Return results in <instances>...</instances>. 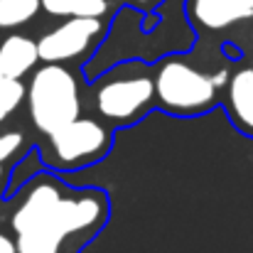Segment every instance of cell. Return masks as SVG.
I'll return each mask as SVG.
<instances>
[{
  "label": "cell",
  "mask_w": 253,
  "mask_h": 253,
  "mask_svg": "<svg viewBox=\"0 0 253 253\" xmlns=\"http://www.w3.org/2000/svg\"><path fill=\"white\" fill-rule=\"evenodd\" d=\"M108 216L103 192L59 184L52 177H37L10 216L17 253H62L74 236L93 234Z\"/></svg>",
  "instance_id": "cell-1"
},
{
  "label": "cell",
  "mask_w": 253,
  "mask_h": 253,
  "mask_svg": "<svg viewBox=\"0 0 253 253\" xmlns=\"http://www.w3.org/2000/svg\"><path fill=\"white\" fill-rule=\"evenodd\" d=\"M42 10L52 17H103L108 0H42Z\"/></svg>",
  "instance_id": "cell-10"
},
{
  "label": "cell",
  "mask_w": 253,
  "mask_h": 253,
  "mask_svg": "<svg viewBox=\"0 0 253 253\" xmlns=\"http://www.w3.org/2000/svg\"><path fill=\"white\" fill-rule=\"evenodd\" d=\"M236 2H241L246 10H251V12H253V0H236Z\"/></svg>",
  "instance_id": "cell-15"
},
{
  "label": "cell",
  "mask_w": 253,
  "mask_h": 253,
  "mask_svg": "<svg viewBox=\"0 0 253 253\" xmlns=\"http://www.w3.org/2000/svg\"><path fill=\"white\" fill-rule=\"evenodd\" d=\"M155 98V82L148 74H116L96 88V108L113 123L140 118Z\"/></svg>",
  "instance_id": "cell-5"
},
{
  "label": "cell",
  "mask_w": 253,
  "mask_h": 253,
  "mask_svg": "<svg viewBox=\"0 0 253 253\" xmlns=\"http://www.w3.org/2000/svg\"><path fill=\"white\" fill-rule=\"evenodd\" d=\"M42 7V0H0V30L27 25Z\"/></svg>",
  "instance_id": "cell-11"
},
{
  "label": "cell",
  "mask_w": 253,
  "mask_h": 253,
  "mask_svg": "<svg viewBox=\"0 0 253 253\" xmlns=\"http://www.w3.org/2000/svg\"><path fill=\"white\" fill-rule=\"evenodd\" d=\"M0 253H17L15 239H10V236L2 234V231H0Z\"/></svg>",
  "instance_id": "cell-14"
},
{
  "label": "cell",
  "mask_w": 253,
  "mask_h": 253,
  "mask_svg": "<svg viewBox=\"0 0 253 253\" xmlns=\"http://www.w3.org/2000/svg\"><path fill=\"white\" fill-rule=\"evenodd\" d=\"M40 62L37 42L27 35H7L0 42V79H22Z\"/></svg>",
  "instance_id": "cell-7"
},
{
  "label": "cell",
  "mask_w": 253,
  "mask_h": 253,
  "mask_svg": "<svg viewBox=\"0 0 253 253\" xmlns=\"http://www.w3.org/2000/svg\"><path fill=\"white\" fill-rule=\"evenodd\" d=\"M22 98H27V86L20 79H0V123L20 108Z\"/></svg>",
  "instance_id": "cell-12"
},
{
  "label": "cell",
  "mask_w": 253,
  "mask_h": 253,
  "mask_svg": "<svg viewBox=\"0 0 253 253\" xmlns=\"http://www.w3.org/2000/svg\"><path fill=\"white\" fill-rule=\"evenodd\" d=\"M229 113L234 118V123L246 130L253 133V69H239L231 79H229Z\"/></svg>",
  "instance_id": "cell-9"
},
{
  "label": "cell",
  "mask_w": 253,
  "mask_h": 253,
  "mask_svg": "<svg viewBox=\"0 0 253 253\" xmlns=\"http://www.w3.org/2000/svg\"><path fill=\"white\" fill-rule=\"evenodd\" d=\"M111 148V130L96 118H74L47 135V160L59 169H77L101 160Z\"/></svg>",
  "instance_id": "cell-4"
},
{
  "label": "cell",
  "mask_w": 253,
  "mask_h": 253,
  "mask_svg": "<svg viewBox=\"0 0 253 253\" xmlns=\"http://www.w3.org/2000/svg\"><path fill=\"white\" fill-rule=\"evenodd\" d=\"M103 35L101 17H67L54 30L37 40L40 59L49 64H64L84 57Z\"/></svg>",
  "instance_id": "cell-6"
},
{
  "label": "cell",
  "mask_w": 253,
  "mask_h": 253,
  "mask_svg": "<svg viewBox=\"0 0 253 253\" xmlns=\"http://www.w3.org/2000/svg\"><path fill=\"white\" fill-rule=\"evenodd\" d=\"M138 2H150V0H138Z\"/></svg>",
  "instance_id": "cell-17"
},
{
  "label": "cell",
  "mask_w": 253,
  "mask_h": 253,
  "mask_svg": "<svg viewBox=\"0 0 253 253\" xmlns=\"http://www.w3.org/2000/svg\"><path fill=\"white\" fill-rule=\"evenodd\" d=\"M20 148H22V135H20L17 130H5V133H0V163L10 160Z\"/></svg>",
  "instance_id": "cell-13"
},
{
  "label": "cell",
  "mask_w": 253,
  "mask_h": 253,
  "mask_svg": "<svg viewBox=\"0 0 253 253\" xmlns=\"http://www.w3.org/2000/svg\"><path fill=\"white\" fill-rule=\"evenodd\" d=\"M27 113L44 135L64 128L82 116L79 82L64 64H44L32 72L27 84Z\"/></svg>",
  "instance_id": "cell-2"
},
{
  "label": "cell",
  "mask_w": 253,
  "mask_h": 253,
  "mask_svg": "<svg viewBox=\"0 0 253 253\" xmlns=\"http://www.w3.org/2000/svg\"><path fill=\"white\" fill-rule=\"evenodd\" d=\"M155 98L163 111L177 116L204 113L216 101V86L209 74L187 64L184 59H168L158 67Z\"/></svg>",
  "instance_id": "cell-3"
},
{
  "label": "cell",
  "mask_w": 253,
  "mask_h": 253,
  "mask_svg": "<svg viewBox=\"0 0 253 253\" xmlns=\"http://www.w3.org/2000/svg\"><path fill=\"white\" fill-rule=\"evenodd\" d=\"M2 174H5V168H2V163H0V182H2Z\"/></svg>",
  "instance_id": "cell-16"
},
{
  "label": "cell",
  "mask_w": 253,
  "mask_h": 253,
  "mask_svg": "<svg viewBox=\"0 0 253 253\" xmlns=\"http://www.w3.org/2000/svg\"><path fill=\"white\" fill-rule=\"evenodd\" d=\"M189 15L204 30H224L253 12L236 0H189Z\"/></svg>",
  "instance_id": "cell-8"
}]
</instances>
